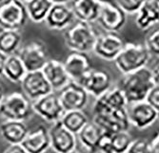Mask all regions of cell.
Here are the masks:
<instances>
[{"label": "cell", "mask_w": 159, "mask_h": 153, "mask_svg": "<svg viewBox=\"0 0 159 153\" xmlns=\"http://www.w3.org/2000/svg\"><path fill=\"white\" fill-rule=\"evenodd\" d=\"M153 86L152 69L148 66L133 73L123 75L118 85L125 96L128 105L146 101Z\"/></svg>", "instance_id": "1"}, {"label": "cell", "mask_w": 159, "mask_h": 153, "mask_svg": "<svg viewBox=\"0 0 159 153\" xmlns=\"http://www.w3.org/2000/svg\"><path fill=\"white\" fill-rule=\"evenodd\" d=\"M97 36L93 24L80 20H75L63 34L65 45L69 50L85 54L93 52Z\"/></svg>", "instance_id": "2"}, {"label": "cell", "mask_w": 159, "mask_h": 153, "mask_svg": "<svg viewBox=\"0 0 159 153\" xmlns=\"http://www.w3.org/2000/svg\"><path fill=\"white\" fill-rule=\"evenodd\" d=\"M152 58L144 43L129 42L125 43L121 53L113 62L122 75H127L147 67Z\"/></svg>", "instance_id": "3"}, {"label": "cell", "mask_w": 159, "mask_h": 153, "mask_svg": "<svg viewBox=\"0 0 159 153\" xmlns=\"http://www.w3.org/2000/svg\"><path fill=\"white\" fill-rule=\"evenodd\" d=\"M34 114L33 102L23 92H12L5 95L0 105V116L5 120L26 122Z\"/></svg>", "instance_id": "4"}, {"label": "cell", "mask_w": 159, "mask_h": 153, "mask_svg": "<svg viewBox=\"0 0 159 153\" xmlns=\"http://www.w3.org/2000/svg\"><path fill=\"white\" fill-rule=\"evenodd\" d=\"M26 6L19 0H9L0 4V28L19 31L28 20Z\"/></svg>", "instance_id": "5"}, {"label": "cell", "mask_w": 159, "mask_h": 153, "mask_svg": "<svg viewBox=\"0 0 159 153\" xmlns=\"http://www.w3.org/2000/svg\"><path fill=\"white\" fill-rule=\"evenodd\" d=\"M17 54L28 72L41 71L50 60L46 45L39 40L25 44Z\"/></svg>", "instance_id": "6"}, {"label": "cell", "mask_w": 159, "mask_h": 153, "mask_svg": "<svg viewBox=\"0 0 159 153\" xmlns=\"http://www.w3.org/2000/svg\"><path fill=\"white\" fill-rule=\"evenodd\" d=\"M125 42L118 33L98 34L93 53L101 60L107 61H114L118 57Z\"/></svg>", "instance_id": "7"}, {"label": "cell", "mask_w": 159, "mask_h": 153, "mask_svg": "<svg viewBox=\"0 0 159 153\" xmlns=\"http://www.w3.org/2000/svg\"><path fill=\"white\" fill-rule=\"evenodd\" d=\"M33 109L34 114L50 123L59 122L66 112L58 94L54 91L33 102Z\"/></svg>", "instance_id": "8"}, {"label": "cell", "mask_w": 159, "mask_h": 153, "mask_svg": "<svg viewBox=\"0 0 159 153\" xmlns=\"http://www.w3.org/2000/svg\"><path fill=\"white\" fill-rule=\"evenodd\" d=\"M127 22V15L117 6L111 1H102L97 23L105 32L119 33Z\"/></svg>", "instance_id": "9"}, {"label": "cell", "mask_w": 159, "mask_h": 153, "mask_svg": "<svg viewBox=\"0 0 159 153\" xmlns=\"http://www.w3.org/2000/svg\"><path fill=\"white\" fill-rule=\"evenodd\" d=\"M57 94L65 111L85 109L90 98V95L84 87L75 81H70Z\"/></svg>", "instance_id": "10"}, {"label": "cell", "mask_w": 159, "mask_h": 153, "mask_svg": "<svg viewBox=\"0 0 159 153\" xmlns=\"http://www.w3.org/2000/svg\"><path fill=\"white\" fill-rule=\"evenodd\" d=\"M20 84L23 94L31 102H34L53 92L42 71L28 72L21 80Z\"/></svg>", "instance_id": "11"}, {"label": "cell", "mask_w": 159, "mask_h": 153, "mask_svg": "<svg viewBox=\"0 0 159 153\" xmlns=\"http://www.w3.org/2000/svg\"><path fill=\"white\" fill-rule=\"evenodd\" d=\"M93 122L102 128L105 133L110 134L129 131V127H132L127 107L118 109L108 114L93 115Z\"/></svg>", "instance_id": "12"}, {"label": "cell", "mask_w": 159, "mask_h": 153, "mask_svg": "<svg viewBox=\"0 0 159 153\" xmlns=\"http://www.w3.org/2000/svg\"><path fill=\"white\" fill-rule=\"evenodd\" d=\"M127 109L131 124L139 130L151 127L159 117V113L146 101L129 104Z\"/></svg>", "instance_id": "13"}, {"label": "cell", "mask_w": 159, "mask_h": 153, "mask_svg": "<svg viewBox=\"0 0 159 153\" xmlns=\"http://www.w3.org/2000/svg\"><path fill=\"white\" fill-rule=\"evenodd\" d=\"M79 84L84 87L90 96L96 99L112 87V78L106 70L92 68Z\"/></svg>", "instance_id": "14"}, {"label": "cell", "mask_w": 159, "mask_h": 153, "mask_svg": "<svg viewBox=\"0 0 159 153\" xmlns=\"http://www.w3.org/2000/svg\"><path fill=\"white\" fill-rule=\"evenodd\" d=\"M50 130L51 149L55 153H69L77 147V135L68 130L59 122L52 123Z\"/></svg>", "instance_id": "15"}, {"label": "cell", "mask_w": 159, "mask_h": 153, "mask_svg": "<svg viewBox=\"0 0 159 153\" xmlns=\"http://www.w3.org/2000/svg\"><path fill=\"white\" fill-rule=\"evenodd\" d=\"M125 107H128L125 96L118 86H115L95 99L93 112V115L108 114Z\"/></svg>", "instance_id": "16"}, {"label": "cell", "mask_w": 159, "mask_h": 153, "mask_svg": "<svg viewBox=\"0 0 159 153\" xmlns=\"http://www.w3.org/2000/svg\"><path fill=\"white\" fill-rule=\"evenodd\" d=\"M76 20L69 4H53L44 21L46 27L54 31H65Z\"/></svg>", "instance_id": "17"}, {"label": "cell", "mask_w": 159, "mask_h": 153, "mask_svg": "<svg viewBox=\"0 0 159 153\" xmlns=\"http://www.w3.org/2000/svg\"><path fill=\"white\" fill-rule=\"evenodd\" d=\"M21 146L29 153H46L51 148L49 128L44 124H38L30 129Z\"/></svg>", "instance_id": "18"}, {"label": "cell", "mask_w": 159, "mask_h": 153, "mask_svg": "<svg viewBox=\"0 0 159 153\" xmlns=\"http://www.w3.org/2000/svg\"><path fill=\"white\" fill-rule=\"evenodd\" d=\"M66 71L71 81L80 83L91 69V60L85 53L71 52L63 61Z\"/></svg>", "instance_id": "19"}, {"label": "cell", "mask_w": 159, "mask_h": 153, "mask_svg": "<svg viewBox=\"0 0 159 153\" xmlns=\"http://www.w3.org/2000/svg\"><path fill=\"white\" fill-rule=\"evenodd\" d=\"M134 139L129 131L104 133L99 144V153H128Z\"/></svg>", "instance_id": "20"}, {"label": "cell", "mask_w": 159, "mask_h": 153, "mask_svg": "<svg viewBox=\"0 0 159 153\" xmlns=\"http://www.w3.org/2000/svg\"><path fill=\"white\" fill-rule=\"evenodd\" d=\"M41 71L54 92H58L71 81L65 69L64 63L57 60L50 59Z\"/></svg>", "instance_id": "21"}, {"label": "cell", "mask_w": 159, "mask_h": 153, "mask_svg": "<svg viewBox=\"0 0 159 153\" xmlns=\"http://www.w3.org/2000/svg\"><path fill=\"white\" fill-rule=\"evenodd\" d=\"M103 0H71L70 7L76 20L87 23L97 22Z\"/></svg>", "instance_id": "22"}, {"label": "cell", "mask_w": 159, "mask_h": 153, "mask_svg": "<svg viewBox=\"0 0 159 153\" xmlns=\"http://www.w3.org/2000/svg\"><path fill=\"white\" fill-rule=\"evenodd\" d=\"M135 25L138 29L147 31L159 23V0H146L135 15Z\"/></svg>", "instance_id": "23"}, {"label": "cell", "mask_w": 159, "mask_h": 153, "mask_svg": "<svg viewBox=\"0 0 159 153\" xmlns=\"http://www.w3.org/2000/svg\"><path fill=\"white\" fill-rule=\"evenodd\" d=\"M104 133L99 126L94 122L90 121L77 134V140L87 152L95 153L98 152L99 144Z\"/></svg>", "instance_id": "24"}, {"label": "cell", "mask_w": 159, "mask_h": 153, "mask_svg": "<svg viewBox=\"0 0 159 153\" xmlns=\"http://www.w3.org/2000/svg\"><path fill=\"white\" fill-rule=\"evenodd\" d=\"M29 130L25 122L5 120L0 123V136L9 146L21 145Z\"/></svg>", "instance_id": "25"}, {"label": "cell", "mask_w": 159, "mask_h": 153, "mask_svg": "<svg viewBox=\"0 0 159 153\" xmlns=\"http://www.w3.org/2000/svg\"><path fill=\"white\" fill-rule=\"evenodd\" d=\"M28 73L27 69L22 62L18 54H13L8 55L6 59L5 66H4V73L3 76L13 83L21 82L26 74Z\"/></svg>", "instance_id": "26"}, {"label": "cell", "mask_w": 159, "mask_h": 153, "mask_svg": "<svg viewBox=\"0 0 159 153\" xmlns=\"http://www.w3.org/2000/svg\"><path fill=\"white\" fill-rule=\"evenodd\" d=\"M22 36L19 31L2 30L0 32V52L5 55L17 54L21 48Z\"/></svg>", "instance_id": "27"}, {"label": "cell", "mask_w": 159, "mask_h": 153, "mask_svg": "<svg viewBox=\"0 0 159 153\" xmlns=\"http://www.w3.org/2000/svg\"><path fill=\"white\" fill-rule=\"evenodd\" d=\"M52 5L51 0H30L25 4L29 18L34 23L44 22Z\"/></svg>", "instance_id": "28"}, {"label": "cell", "mask_w": 159, "mask_h": 153, "mask_svg": "<svg viewBox=\"0 0 159 153\" xmlns=\"http://www.w3.org/2000/svg\"><path fill=\"white\" fill-rule=\"evenodd\" d=\"M89 122L90 120L88 116L83 112V110L66 111L60 120L63 126L75 135H77Z\"/></svg>", "instance_id": "29"}, {"label": "cell", "mask_w": 159, "mask_h": 153, "mask_svg": "<svg viewBox=\"0 0 159 153\" xmlns=\"http://www.w3.org/2000/svg\"><path fill=\"white\" fill-rule=\"evenodd\" d=\"M144 44L152 57L159 58V28L152 30L145 38Z\"/></svg>", "instance_id": "30"}, {"label": "cell", "mask_w": 159, "mask_h": 153, "mask_svg": "<svg viewBox=\"0 0 159 153\" xmlns=\"http://www.w3.org/2000/svg\"><path fill=\"white\" fill-rule=\"evenodd\" d=\"M146 0H116L117 6L126 15H136Z\"/></svg>", "instance_id": "31"}, {"label": "cell", "mask_w": 159, "mask_h": 153, "mask_svg": "<svg viewBox=\"0 0 159 153\" xmlns=\"http://www.w3.org/2000/svg\"><path fill=\"white\" fill-rule=\"evenodd\" d=\"M128 153H152L151 141H148L146 139L134 140Z\"/></svg>", "instance_id": "32"}, {"label": "cell", "mask_w": 159, "mask_h": 153, "mask_svg": "<svg viewBox=\"0 0 159 153\" xmlns=\"http://www.w3.org/2000/svg\"><path fill=\"white\" fill-rule=\"evenodd\" d=\"M146 102L149 103L157 112L159 113V86L154 85L153 88L150 91Z\"/></svg>", "instance_id": "33"}, {"label": "cell", "mask_w": 159, "mask_h": 153, "mask_svg": "<svg viewBox=\"0 0 159 153\" xmlns=\"http://www.w3.org/2000/svg\"><path fill=\"white\" fill-rule=\"evenodd\" d=\"M3 153H29L21 145H11L7 147Z\"/></svg>", "instance_id": "34"}, {"label": "cell", "mask_w": 159, "mask_h": 153, "mask_svg": "<svg viewBox=\"0 0 159 153\" xmlns=\"http://www.w3.org/2000/svg\"><path fill=\"white\" fill-rule=\"evenodd\" d=\"M152 153H159V131L154 134L153 138L151 140Z\"/></svg>", "instance_id": "35"}, {"label": "cell", "mask_w": 159, "mask_h": 153, "mask_svg": "<svg viewBox=\"0 0 159 153\" xmlns=\"http://www.w3.org/2000/svg\"><path fill=\"white\" fill-rule=\"evenodd\" d=\"M152 79H153L154 85L159 86V63L152 69Z\"/></svg>", "instance_id": "36"}, {"label": "cell", "mask_w": 159, "mask_h": 153, "mask_svg": "<svg viewBox=\"0 0 159 153\" xmlns=\"http://www.w3.org/2000/svg\"><path fill=\"white\" fill-rule=\"evenodd\" d=\"M6 59H7V55H5L4 54H2L1 52H0V78L3 77L4 66H5Z\"/></svg>", "instance_id": "37"}, {"label": "cell", "mask_w": 159, "mask_h": 153, "mask_svg": "<svg viewBox=\"0 0 159 153\" xmlns=\"http://www.w3.org/2000/svg\"><path fill=\"white\" fill-rule=\"evenodd\" d=\"M52 4H69L71 0H51Z\"/></svg>", "instance_id": "38"}, {"label": "cell", "mask_w": 159, "mask_h": 153, "mask_svg": "<svg viewBox=\"0 0 159 153\" xmlns=\"http://www.w3.org/2000/svg\"><path fill=\"white\" fill-rule=\"evenodd\" d=\"M5 91H4V88L2 86V84L0 83V105H1V103L4 99V97H5Z\"/></svg>", "instance_id": "39"}, {"label": "cell", "mask_w": 159, "mask_h": 153, "mask_svg": "<svg viewBox=\"0 0 159 153\" xmlns=\"http://www.w3.org/2000/svg\"><path fill=\"white\" fill-rule=\"evenodd\" d=\"M69 153H83V152L80 151V150H78V149L76 148V149H75V150H73V151H70V152H69Z\"/></svg>", "instance_id": "40"}, {"label": "cell", "mask_w": 159, "mask_h": 153, "mask_svg": "<svg viewBox=\"0 0 159 153\" xmlns=\"http://www.w3.org/2000/svg\"><path fill=\"white\" fill-rule=\"evenodd\" d=\"M19 1H20V2H22V3H24V4H26L27 2L30 1V0H19Z\"/></svg>", "instance_id": "41"}, {"label": "cell", "mask_w": 159, "mask_h": 153, "mask_svg": "<svg viewBox=\"0 0 159 153\" xmlns=\"http://www.w3.org/2000/svg\"><path fill=\"white\" fill-rule=\"evenodd\" d=\"M7 1H9V0H0V4L4 3V2H7Z\"/></svg>", "instance_id": "42"}]
</instances>
